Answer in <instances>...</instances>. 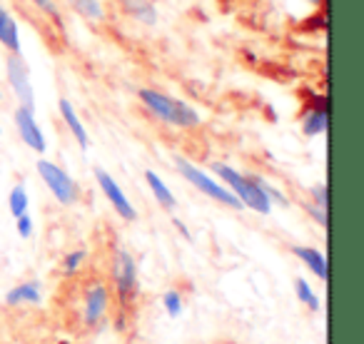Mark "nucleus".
Here are the masks:
<instances>
[{
	"label": "nucleus",
	"instance_id": "1",
	"mask_svg": "<svg viewBox=\"0 0 364 344\" xmlns=\"http://www.w3.org/2000/svg\"><path fill=\"white\" fill-rule=\"evenodd\" d=\"M137 100L162 125L177 127V130H198L203 125V115L190 102L180 100V97L170 95V92L155 90V87H140Z\"/></svg>",
	"mask_w": 364,
	"mask_h": 344
},
{
	"label": "nucleus",
	"instance_id": "2",
	"mask_svg": "<svg viewBox=\"0 0 364 344\" xmlns=\"http://www.w3.org/2000/svg\"><path fill=\"white\" fill-rule=\"evenodd\" d=\"M210 170H213L215 178L242 203V208L252 210V213H257V215L272 213V203H269V198L264 195V190L257 185L255 175H245V172L235 170L228 162H213Z\"/></svg>",
	"mask_w": 364,
	"mask_h": 344
},
{
	"label": "nucleus",
	"instance_id": "3",
	"mask_svg": "<svg viewBox=\"0 0 364 344\" xmlns=\"http://www.w3.org/2000/svg\"><path fill=\"white\" fill-rule=\"evenodd\" d=\"M110 277H112L110 292L115 294L120 314H125L127 309H132L135 299L140 297V269H137V259L132 257L130 249L115 247Z\"/></svg>",
	"mask_w": 364,
	"mask_h": 344
},
{
	"label": "nucleus",
	"instance_id": "4",
	"mask_svg": "<svg viewBox=\"0 0 364 344\" xmlns=\"http://www.w3.org/2000/svg\"><path fill=\"white\" fill-rule=\"evenodd\" d=\"M175 167L182 178H185V183H190L198 193H203L205 198H210L213 203L223 205V208H230V210H245L242 203H240L215 175L205 172L203 167H198L195 162L185 160V157H175Z\"/></svg>",
	"mask_w": 364,
	"mask_h": 344
},
{
	"label": "nucleus",
	"instance_id": "5",
	"mask_svg": "<svg viewBox=\"0 0 364 344\" xmlns=\"http://www.w3.org/2000/svg\"><path fill=\"white\" fill-rule=\"evenodd\" d=\"M36 170H38V175H41L43 183H46V188L50 190V195L55 198L58 205L73 208V205L80 200V188H77V183L73 180V175L65 170V167L41 157V160L36 162Z\"/></svg>",
	"mask_w": 364,
	"mask_h": 344
},
{
	"label": "nucleus",
	"instance_id": "6",
	"mask_svg": "<svg viewBox=\"0 0 364 344\" xmlns=\"http://www.w3.org/2000/svg\"><path fill=\"white\" fill-rule=\"evenodd\" d=\"M6 80L16 95L18 105L36 110V87L31 80V68L21 53H8L6 55Z\"/></svg>",
	"mask_w": 364,
	"mask_h": 344
},
{
	"label": "nucleus",
	"instance_id": "7",
	"mask_svg": "<svg viewBox=\"0 0 364 344\" xmlns=\"http://www.w3.org/2000/svg\"><path fill=\"white\" fill-rule=\"evenodd\" d=\"M112 304V292L105 282H90L82 294V324L87 329H97L107 319Z\"/></svg>",
	"mask_w": 364,
	"mask_h": 344
},
{
	"label": "nucleus",
	"instance_id": "8",
	"mask_svg": "<svg viewBox=\"0 0 364 344\" xmlns=\"http://www.w3.org/2000/svg\"><path fill=\"white\" fill-rule=\"evenodd\" d=\"M95 183H97V188H100V193L105 195V200L110 203V208L115 210L117 217L125 220V222H135L137 220L135 205L130 203V198L125 195V190L120 188V183L112 178L105 167H95Z\"/></svg>",
	"mask_w": 364,
	"mask_h": 344
},
{
	"label": "nucleus",
	"instance_id": "9",
	"mask_svg": "<svg viewBox=\"0 0 364 344\" xmlns=\"http://www.w3.org/2000/svg\"><path fill=\"white\" fill-rule=\"evenodd\" d=\"M13 122H16V130L21 135V140L26 142V147H31L33 152L43 155L48 150V140H46V132H43L41 122L36 117V110H28V107L18 105L13 110Z\"/></svg>",
	"mask_w": 364,
	"mask_h": 344
},
{
	"label": "nucleus",
	"instance_id": "10",
	"mask_svg": "<svg viewBox=\"0 0 364 344\" xmlns=\"http://www.w3.org/2000/svg\"><path fill=\"white\" fill-rule=\"evenodd\" d=\"M299 127H302L304 137H319V135H324V132H327V127H329V105H327V97H324L322 92H317V95L307 102V110L302 112Z\"/></svg>",
	"mask_w": 364,
	"mask_h": 344
},
{
	"label": "nucleus",
	"instance_id": "11",
	"mask_svg": "<svg viewBox=\"0 0 364 344\" xmlns=\"http://www.w3.org/2000/svg\"><path fill=\"white\" fill-rule=\"evenodd\" d=\"M6 304L8 307H38V304H43V284L38 279L18 282L16 287L8 289Z\"/></svg>",
	"mask_w": 364,
	"mask_h": 344
},
{
	"label": "nucleus",
	"instance_id": "12",
	"mask_svg": "<svg viewBox=\"0 0 364 344\" xmlns=\"http://www.w3.org/2000/svg\"><path fill=\"white\" fill-rule=\"evenodd\" d=\"M58 110H60L63 122H65V127L70 130V135H73V140L77 142V147H80V150H87V147H90V135H87L85 122L80 120L75 105H73L68 97H60V100H58Z\"/></svg>",
	"mask_w": 364,
	"mask_h": 344
},
{
	"label": "nucleus",
	"instance_id": "13",
	"mask_svg": "<svg viewBox=\"0 0 364 344\" xmlns=\"http://www.w3.org/2000/svg\"><path fill=\"white\" fill-rule=\"evenodd\" d=\"M292 254L299 259V262L304 264V267L309 269V272L314 274V277L322 279V282H327L329 267H327V257H324L322 249L309 247V244H294V247H292Z\"/></svg>",
	"mask_w": 364,
	"mask_h": 344
},
{
	"label": "nucleus",
	"instance_id": "14",
	"mask_svg": "<svg viewBox=\"0 0 364 344\" xmlns=\"http://www.w3.org/2000/svg\"><path fill=\"white\" fill-rule=\"evenodd\" d=\"M120 11L147 28L157 26V21H160V13H157V6L152 0H120Z\"/></svg>",
	"mask_w": 364,
	"mask_h": 344
},
{
	"label": "nucleus",
	"instance_id": "15",
	"mask_svg": "<svg viewBox=\"0 0 364 344\" xmlns=\"http://www.w3.org/2000/svg\"><path fill=\"white\" fill-rule=\"evenodd\" d=\"M0 45L8 53H21V28L13 13L0 3Z\"/></svg>",
	"mask_w": 364,
	"mask_h": 344
},
{
	"label": "nucleus",
	"instance_id": "16",
	"mask_svg": "<svg viewBox=\"0 0 364 344\" xmlns=\"http://www.w3.org/2000/svg\"><path fill=\"white\" fill-rule=\"evenodd\" d=\"M145 183H147V188H150V193H152V198H155V203L160 205L165 213H175L177 210V198H175V193H172L170 188H167V183L165 180L157 175L155 170H145Z\"/></svg>",
	"mask_w": 364,
	"mask_h": 344
},
{
	"label": "nucleus",
	"instance_id": "17",
	"mask_svg": "<svg viewBox=\"0 0 364 344\" xmlns=\"http://www.w3.org/2000/svg\"><path fill=\"white\" fill-rule=\"evenodd\" d=\"M294 294H297L299 304H304V309H309V312H319L322 309V299H319V294L314 292V287L304 277L294 279Z\"/></svg>",
	"mask_w": 364,
	"mask_h": 344
},
{
	"label": "nucleus",
	"instance_id": "18",
	"mask_svg": "<svg viewBox=\"0 0 364 344\" xmlns=\"http://www.w3.org/2000/svg\"><path fill=\"white\" fill-rule=\"evenodd\" d=\"M68 6L90 23H100L105 18V8H102L100 0H68Z\"/></svg>",
	"mask_w": 364,
	"mask_h": 344
},
{
	"label": "nucleus",
	"instance_id": "19",
	"mask_svg": "<svg viewBox=\"0 0 364 344\" xmlns=\"http://www.w3.org/2000/svg\"><path fill=\"white\" fill-rule=\"evenodd\" d=\"M8 210H11L13 217H21L31 210V195H28L26 185H16L8 195Z\"/></svg>",
	"mask_w": 364,
	"mask_h": 344
},
{
	"label": "nucleus",
	"instance_id": "20",
	"mask_svg": "<svg viewBox=\"0 0 364 344\" xmlns=\"http://www.w3.org/2000/svg\"><path fill=\"white\" fill-rule=\"evenodd\" d=\"M85 259H87V249L85 247L70 249V252H68L65 257H63L60 272L65 274V277H75V274L82 269V264H85Z\"/></svg>",
	"mask_w": 364,
	"mask_h": 344
},
{
	"label": "nucleus",
	"instance_id": "21",
	"mask_svg": "<svg viewBox=\"0 0 364 344\" xmlns=\"http://www.w3.org/2000/svg\"><path fill=\"white\" fill-rule=\"evenodd\" d=\"M162 309L167 312V317L177 319L185 312V299H182V294L177 292V289H167V292L162 294Z\"/></svg>",
	"mask_w": 364,
	"mask_h": 344
},
{
	"label": "nucleus",
	"instance_id": "22",
	"mask_svg": "<svg viewBox=\"0 0 364 344\" xmlns=\"http://www.w3.org/2000/svg\"><path fill=\"white\" fill-rule=\"evenodd\" d=\"M255 180H257V185L264 190V195H267V198H269V203H272V205H279V208H289V198L282 193V190L274 188L272 183H267V180L259 178V175H255Z\"/></svg>",
	"mask_w": 364,
	"mask_h": 344
},
{
	"label": "nucleus",
	"instance_id": "23",
	"mask_svg": "<svg viewBox=\"0 0 364 344\" xmlns=\"http://www.w3.org/2000/svg\"><path fill=\"white\" fill-rule=\"evenodd\" d=\"M33 6L38 8V11L43 13L46 18H50V21H55L58 26L63 23V13H60V6H58L55 0H31Z\"/></svg>",
	"mask_w": 364,
	"mask_h": 344
},
{
	"label": "nucleus",
	"instance_id": "24",
	"mask_svg": "<svg viewBox=\"0 0 364 344\" xmlns=\"http://www.w3.org/2000/svg\"><path fill=\"white\" fill-rule=\"evenodd\" d=\"M309 203H314V205H319V208L327 210L329 208V190H327V185H324V183L312 185V188H309Z\"/></svg>",
	"mask_w": 364,
	"mask_h": 344
},
{
	"label": "nucleus",
	"instance_id": "25",
	"mask_svg": "<svg viewBox=\"0 0 364 344\" xmlns=\"http://www.w3.org/2000/svg\"><path fill=\"white\" fill-rule=\"evenodd\" d=\"M302 208L307 210V215L319 225V227L327 230V222H329V220H327V210L319 208V205H314V203H309V200H307V203H302Z\"/></svg>",
	"mask_w": 364,
	"mask_h": 344
},
{
	"label": "nucleus",
	"instance_id": "26",
	"mask_svg": "<svg viewBox=\"0 0 364 344\" xmlns=\"http://www.w3.org/2000/svg\"><path fill=\"white\" fill-rule=\"evenodd\" d=\"M16 230H18V237H23V240L33 237V217H31V213L16 217Z\"/></svg>",
	"mask_w": 364,
	"mask_h": 344
},
{
	"label": "nucleus",
	"instance_id": "27",
	"mask_svg": "<svg viewBox=\"0 0 364 344\" xmlns=\"http://www.w3.org/2000/svg\"><path fill=\"white\" fill-rule=\"evenodd\" d=\"M172 225H175V227H177V232H180V235H182V237H185V240H193V235H190V230H188V225H185V222H182V220H177V217H172Z\"/></svg>",
	"mask_w": 364,
	"mask_h": 344
},
{
	"label": "nucleus",
	"instance_id": "28",
	"mask_svg": "<svg viewBox=\"0 0 364 344\" xmlns=\"http://www.w3.org/2000/svg\"><path fill=\"white\" fill-rule=\"evenodd\" d=\"M309 6H314V8H319V6H324V3H327V0H307Z\"/></svg>",
	"mask_w": 364,
	"mask_h": 344
},
{
	"label": "nucleus",
	"instance_id": "29",
	"mask_svg": "<svg viewBox=\"0 0 364 344\" xmlns=\"http://www.w3.org/2000/svg\"><path fill=\"white\" fill-rule=\"evenodd\" d=\"M0 100H3V90H0Z\"/></svg>",
	"mask_w": 364,
	"mask_h": 344
},
{
	"label": "nucleus",
	"instance_id": "30",
	"mask_svg": "<svg viewBox=\"0 0 364 344\" xmlns=\"http://www.w3.org/2000/svg\"><path fill=\"white\" fill-rule=\"evenodd\" d=\"M0 132H3V127H0Z\"/></svg>",
	"mask_w": 364,
	"mask_h": 344
}]
</instances>
